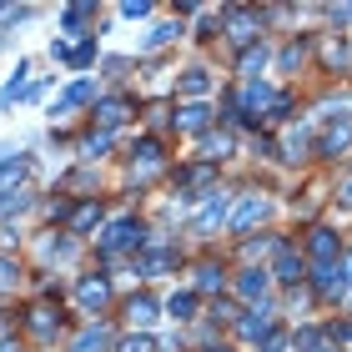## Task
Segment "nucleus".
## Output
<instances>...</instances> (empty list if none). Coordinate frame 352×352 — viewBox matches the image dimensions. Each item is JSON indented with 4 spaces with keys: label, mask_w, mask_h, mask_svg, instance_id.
<instances>
[{
    "label": "nucleus",
    "mask_w": 352,
    "mask_h": 352,
    "mask_svg": "<svg viewBox=\"0 0 352 352\" xmlns=\"http://www.w3.org/2000/svg\"><path fill=\"white\" fill-rule=\"evenodd\" d=\"M221 212H227V191H212V201L201 206L197 227H201V232H206V227H217V221H221Z\"/></svg>",
    "instance_id": "obj_5"
},
{
    "label": "nucleus",
    "mask_w": 352,
    "mask_h": 352,
    "mask_svg": "<svg viewBox=\"0 0 352 352\" xmlns=\"http://www.w3.org/2000/svg\"><path fill=\"white\" fill-rule=\"evenodd\" d=\"M0 15H6V10H0Z\"/></svg>",
    "instance_id": "obj_29"
},
{
    "label": "nucleus",
    "mask_w": 352,
    "mask_h": 352,
    "mask_svg": "<svg viewBox=\"0 0 352 352\" xmlns=\"http://www.w3.org/2000/svg\"><path fill=\"white\" fill-rule=\"evenodd\" d=\"M206 86H212V81H206V71H186V76H182V91H186V96H201Z\"/></svg>",
    "instance_id": "obj_18"
},
{
    "label": "nucleus",
    "mask_w": 352,
    "mask_h": 352,
    "mask_svg": "<svg viewBox=\"0 0 352 352\" xmlns=\"http://www.w3.org/2000/svg\"><path fill=\"white\" fill-rule=\"evenodd\" d=\"M272 277H277V282H302V257L287 242L277 247V272H272Z\"/></svg>",
    "instance_id": "obj_3"
},
{
    "label": "nucleus",
    "mask_w": 352,
    "mask_h": 352,
    "mask_svg": "<svg viewBox=\"0 0 352 352\" xmlns=\"http://www.w3.org/2000/svg\"><path fill=\"white\" fill-rule=\"evenodd\" d=\"M30 327H36L41 338H51V332H56V322H51V312H36V322H30Z\"/></svg>",
    "instance_id": "obj_25"
},
{
    "label": "nucleus",
    "mask_w": 352,
    "mask_h": 352,
    "mask_svg": "<svg viewBox=\"0 0 352 352\" xmlns=\"http://www.w3.org/2000/svg\"><path fill=\"white\" fill-rule=\"evenodd\" d=\"M91 60H96V45L86 41V45H76V51H71V66H91Z\"/></svg>",
    "instance_id": "obj_22"
},
{
    "label": "nucleus",
    "mask_w": 352,
    "mask_h": 352,
    "mask_svg": "<svg viewBox=\"0 0 352 352\" xmlns=\"http://www.w3.org/2000/svg\"><path fill=\"white\" fill-rule=\"evenodd\" d=\"M282 347H287V342H282V338H272V342H267V347H262V352H282Z\"/></svg>",
    "instance_id": "obj_28"
},
{
    "label": "nucleus",
    "mask_w": 352,
    "mask_h": 352,
    "mask_svg": "<svg viewBox=\"0 0 352 352\" xmlns=\"http://www.w3.org/2000/svg\"><path fill=\"white\" fill-rule=\"evenodd\" d=\"M262 217H267V197H247V201L232 212V232H247V227H257Z\"/></svg>",
    "instance_id": "obj_2"
},
{
    "label": "nucleus",
    "mask_w": 352,
    "mask_h": 352,
    "mask_svg": "<svg viewBox=\"0 0 352 352\" xmlns=\"http://www.w3.org/2000/svg\"><path fill=\"white\" fill-rule=\"evenodd\" d=\"M101 342H106V332H96V327H91V332H81V342H76V352H96Z\"/></svg>",
    "instance_id": "obj_20"
},
{
    "label": "nucleus",
    "mask_w": 352,
    "mask_h": 352,
    "mask_svg": "<svg viewBox=\"0 0 352 352\" xmlns=\"http://www.w3.org/2000/svg\"><path fill=\"white\" fill-rule=\"evenodd\" d=\"M96 217H101V212H96V206H81V212H76V232H86V227H96Z\"/></svg>",
    "instance_id": "obj_23"
},
{
    "label": "nucleus",
    "mask_w": 352,
    "mask_h": 352,
    "mask_svg": "<svg viewBox=\"0 0 352 352\" xmlns=\"http://www.w3.org/2000/svg\"><path fill=\"white\" fill-rule=\"evenodd\" d=\"M91 10H96V6H71V10H66V25L76 30V25H81V21H86V15H91Z\"/></svg>",
    "instance_id": "obj_24"
},
{
    "label": "nucleus",
    "mask_w": 352,
    "mask_h": 352,
    "mask_svg": "<svg viewBox=\"0 0 352 352\" xmlns=\"http://www.w3.org/2000/svg\"><path fill=\"white\" fill-rule=\"evenodd\" d=\"M182 36V25H156L151 36H146V45H166V41H176Z\"/></svg>",
    "instance_id": "obj_19"
},
{
    "label": "nucleus",
    "mask_w": 352,
    "mask_h": 352,
    "mask_svg": "<svg viewBox=\"0 0 352 352\" xmlns=\"http://www.w3.org/2000/svg\"><path fill=\"white\" fill-rule=\"evenodd\" d=\"M126 317L146 327V322H156V302H151V297H131V307H126Z\"/></svg>",
    "instance_id": "obj_9"
},
{
    "label": "nucleus",
    "mask_w": 352,
    "mask_h": 352,
    "mask_svg": "<svg viewBox=\"0 0 352 352\" xmlns=\"http://www.w3.org/2000/svg\"><path fill=\"white\" fill-rule=\"evenodd\" d=\"M267 282H272V272H262V267H247L242 277H236V292H242V297H262V292H267Z\"/></svg>",
    "instance_id": "obj_4"
},
{
    "label": "nucleus",
    "mask_w": 352,
    "mask_h": 352,
    "mask_svg": "<svg viewBox=\"0 0 352 352\" xmlns=\"http://www.w3.org/2000/svg\"><path fill=\"white\" fill-rule=\"evenodd\" d=\"M15 277H21V272H15V262H6V257H0V287H6V282H15Z\"/></svg>",
    "instance_id": "obj_26"
},
{
    "label": "nucleus",
    "mask_w": 352,
    "mask_h": 352,
    "mask_svg": "<svg viewBox=\"0 0 352 352\" xmlns=\"http://www.w3.org/2000/svg\"><path fill=\"white\" fill-rule=\"evenodd\" d=\"M166 312L176 317V322H186V317L197 312V297H191V292H182V297H171V302H166Z\"/></svg>",
    "instance_id": "obj_14"
},
{
    "label": "nucleus",
    "mask_w": 352,
    "mask_h": 352,
    "mask_svg": "<svg viewBox=\"0 0 352 352\" xmlns=\"http://www.w3.org/2000/svg\"><path fill=\"white\" fill-rule=\"evenodd\" d=\"M121 15H126V21H146L151 6H146V0H131V6H121Z\"/></svg>",
    "instance_id": "obj_21"
},
{
    "label": "nucleus",
    "mask_w": 352,
    "mask_h": 352,
    "mask_svg": "<svg viewBox=\"0 0 352 352\" xmlns=\"http://www.w3.org/2000/svg\"><path fill=\"white\" fill-rule=\"evenodd\" d=\"M312 257H322V262L338 257V236H332L327 227H317V232H312Z\"/></svg>",
    "instance_id": "obj_6"
},
{
    "label": "nucleus",
    "mask_w": 352,
    "mask_h": 352,
    "mask_svg": "<svg viewBox=\"0 0 352 352\" xmlns=\"http://www.w3.org/2000/svg\"><path fill=\"white\" fill-rule=\"evenodd\" d=\"M197 287H201V292L221 287V267H217V262H201V267H197Z\"/></svg>",
    "instance_id": "obj_16"
},
{
    "label": "nucleus",
    "mask_w": 352,
    "mask_h": 352,
    "mask_svg": "<svg viewBox=\"0 0 352 352\" xmlns=\"http://www.w3.org/2000/svg\"><path fill=\"white\" fill-rule=\"evenodd\" d=\"M91 96H96V81H76V86L66 91V101H60L56 111H71V106H86V101H91Z\"/></svg>",
    "instance_id": "obj_8"
},
{
    "label": "nucleus",
    "mask_w": 352,
    "mask_h": 352,
    "mask_svg": "<svg viewBox=\"0 0 352 352\" xmlns=\"http://www.w3.org/2000/svg\"><path fill=\"white\" fill-rule=\"evenodd\" d=\"M30 197L25 191H0V217H15V212H25Z\"/></svg>",
    "instance_id": "obj_12"
},
{
    "label": "nucleus",
    "mask_w": 352,
    "mask_h": 352,
    "mask_svg": "<svg viewBox=\"0 0 352 352\" xmlns=\"http://www.w3.org/2000/svg\"><path fill=\"white\" fill-rule=\"evenodd\" d=\"M141 242V221H111V232L101 236V247L106 252H116V247H136Z\"/></svg>",
    "instance_id": "obj_1"
},
{
    "label": "nucleus",
    "mask_w": 352,
    "mask_h": 352,
    "mask_svg": "<svg viewBox=\"0 0 352 352\" xmlns=\"http://www.w3.org/2000/svg\"><path fill=\"white\" fill-rule=\"evenodd\" d=\"M232 41H236V45L257 41V25H252V15H247V10H236V15H232Z\"/></svg>",
    "instance_id": "obj_7"
},
{
    "label": "nucleus",
    "mask_w": 352,
    "mask_h": 352,
    "mask_svg": "<svg viewBox=\"0 0 352 352\" xmlns=\"http://www.w3.org/2000/svg\"><path fill=\"white\" fill-rule=\"evenodd\" d=\"M206 121H212V116H206V106H186L182 111V131H201Z\"/></svg>",
    "instance_id": "obj_17"
},
{
    "label": "nucleus",
    "mask_w": 352,
    "mask_h": 352,
    "mask_svg": "<svg viewBox=\"0 0 352 352\" xmlns=\"http://www.w3.org/2000/svg\"><path fill=\"white\" fill-rule=\"evenodd\" d=\"M267 332H272V312H252L247 322H242V338H252V342L267 338Z\"/></svg>",
    "instance_id": "obj_10"
},
{
    "label": "nucleus",
    "mask_w": 352,
    "mask_h": 352,
    "mask_svg": "<svg viewBox=\"0 0 352 352\" xmlns=\"http://www.w3.org/2000/svg\"><path fill=\"white\" fill-rule=\"evenodd\" d=\"M121 352H151V342L146 338H131V342H121Z\"/></svg>",
    "instance_id": "obj_27"
},
{
    "label": "nucleus",
    "mask_w": 352,
    "mask_h": 352,
    "mask_svg": "<svg viewBox=\"0 0 352 352\" xmlns=\"http://www.w3.org/2000/svg\"><path fill=\"white\" fill-rule=\"evenodd\" d=\"M106 297H111V287H106V282H81V302H86V307H101Z\"/></svg>",
    "instance_id": "obj_15"
},
{
    "label": "nucleus",
    "mask_w": 352,
    "mask_h": 352,
    "mask_svg": "<svg viewBox=\"0 0 352 352\" xmlns=\"http://www.w3.org/2000/svg\"><path fill=\"white\" fill-rule=\"evenodd\" d=\"M96 121H101V126H121V121H126V101H101Z\"/></svg>",
    "instance_id": "obj_11"
},
{
    "label": "nucleus",
    "mask_w": 352,
    "mask_h": 352,
    "mask_svg": "<svg viewBox=\"0 0 352 352\" xmlns=\"http://www.w3.org/2000/svg\"><path fill=\"white\" fill-rule=\"evenodd\" d=\"M242 101H247V106H257V111H262V106L272 101V86H262V81H247V86H242Z\"/></svg>",
    "instance_id": "obj_13"
}]
</instances>
